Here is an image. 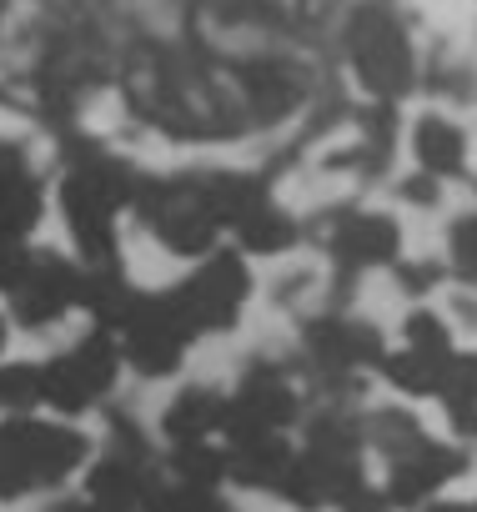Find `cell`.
<instances>
[{
	"mask_svg": "<svg viewBox=\"0 0 477 512\" xmlns=\"http://www.w3.org/2000/svg\"><path fill=\"white\" fill-rule=\"evenodd\" d=\"M412 156H417V166L427 171V176H462V166H467V136H462V126H452L447 116H422L417 126H412Z\"/></svg>",
	"mask_w": 477,
	"mask_h": 512,
	"instance_id": "cell-7",
	"label": "cell"
},
{
	"mask_svg": "<svg viewBox=\"0 0 477 512\" xmlns=\"http://www.w3.org/2000/svg\"><path fill=\"white\" fill-rule=\"evenodd\" d=\"M452 352H427V347H402V352H382V372L397 392L407 397H437L442 377H447Z\"/></svg>",
	"mask_w": 477,
	"mask_h": 512,
	"instance_id": "cell-9",
	"label": "cell"
},
{
	"mask_svg": "<svg viewBox=\"0 0 477 512\" xmlns=\"http://www.w3.org/2000/svg\"><path fill=\"white\" fill-rule=\"evenodd\" d=\"M216 512H231V507H226V502H221V507H216Z\"/></svg>",
	"mask_w": 477,
	"mask_h": 512,
	"instance_id": "cell-22",
	"label": "cell"
},
{
	"mask_svg": "<svg viewBox=\"0 0 477 512\" xmlns=\"http://www.w3.org/2000/svg\"><path fill=\"white\" fill-rule=\"evenodd\" d=\"M226 412H231V402L226 397H216V392H206V387H191V392H181L171 407H166V437L171 442H201V437H211V432H221L226 427Z\"/></svg>",
	"mask_w": 477,
	"mask_h": 512,
	"instance_id": "cell-8",
	"label": "cell"
},
{
	"mask_svg": "<svg viewBox=\"0 0 477 512\" xmlns=\"http://www.w3.org/2000/svg\"><path fill=\"white\" fill-rule=\"evenodd\" d=\"M387 467H392V477H387L382 492L392 497V507H422V502H432V497L467 467V457H462L457 447H447V442L422 437L417 447L387 457Z\"/></svg>",
	"mask_w": 477,
	"mask_h": 512,
	"instance_id": "cell-4",
	"label": "cell"
},
{
	"mask_svg": "<svg viewBox=\"0 0 477 512\" xmlns=\"http://www.w3.org/2000/svg\"><path fill=\"white\" fill-rule=\"evenodd\" d=\"M221 507V497H216V487H196V482H156L151 487V497H146V507L141 512H216Z\"/></svg>",
	"mask_w": 477,
	"mask_h": 512,
	"instance_id": "cell-13",
	"label": "cell"
},
{
	"mask_svg": "<svg viewBox=\"0 0 477 512\" xmlns=\"http://www.w3.org/2000/svg\"><path fill=\"white\" fill-rule=\"evenodd\" d=\"M151 487H156L151 462L126 457V452H106V457L86 472V497L101 502L106 512H141L146 497H151Z\"/></svg>",
	"mask_w": 477,
	"mask_h": 512,
	"instance_id": "cell-6",
	"label": "cell"
},
{
	"mask_svg": "<svg viewBox=\"0 0 477 512\" xmlns=\"http://www.w3.org/2000/svg\"><path fill=\"white\" fill-rule=\"evenodd\" d=\"M402 287H407V292H412V287H417V292L437 287V267H427V262H422V267H402Z\"/></svg>",
	"mask_w": 477,
	"mask_h": 512,
	"instance_id": "cell-19",
	"label": "cell"
},
{
	"mask_svg": "<svg viewBox=\"0 0 477 512\" xmlns=\"http://www.w3.org/2000/svg\"><path fill=\"white\" fill-rule=\"evenodd\" d=\"M362 422L342 407H327L307 422V447H327V452H362Z\"/></svg>",
	"mask_w": 477,
	"mask_h": 512,
	"instance_id": "cell-11",
	"label": "cell"
},
{
	"mask_svg": "<svg viewBox=\"0 0 477 512\" xmlns=\"http://www.w3.org/2000/svg\"><path fill=\"white\" fill-rule=\"evenodd\" d=\"M86 452L91 442L76 427H46L26 417L0 422V502H16L36 487H61Z\"/></svg>",
	"mask_w": 477,
	"mask_h": 512,
	"instance_id": "cell-1",
	"label": "cell"
},
{
	"mask_svg": "<svg viewBox=\"0 0 477 512\" xmlns=\"http://www.w3.org/2000/svg\"><path fill=\"white\" fill-rule=\"evenodd\" d=\"M432 191H437V176H427V171H422L417 181H402V196H407V201H417V206H427V201H432Z\"/></svg>",
	"mask_w": 477,
	"mask_h": 512,
	"instance_id": "cell-18",
	"label": "cell"
},
{
	"mask_svg": "<svg viewBox=\"0 0 477 512\" xmlns=\"http://www.w3.org/2000/svg\"><path fill=\"white\" fill-rule=\"evenodd\" d=\"M171 467H176V477H181V482H196V487H221V477H226V452H216L206 437H201V442H176Z\"/></svg>",
	"mask_w": 477,
	"mask_h": 512,
	"instance_id": "cell-12",
	"label": "cell"
},
{
	"mask_svg": "<svg viewBox=\"0 0 477 512\" xmlns=\"http://www.w3.org/2000/svg\"><path fill=\"white\" fill-rule=\"evenodd\" d=\"M447 256H452V277L477 287V211L457 216L447 231Z\"/></svg>",
	"mask_w": 477,
	"mask_h": 512,
	"instance_id": "cell-15",
	"label": "cell"
},
{
	"mask_svg": "<svg viewBox=\"0 0 477 512\" xmlns=\"http://www.w3.org/2000/svg\"><path fill=\"white\" fill-rule=\"evenodd\" d=\"M41 377H46V402H51V407L81 412V407H91V402L111 387V377H116V352H111V342L91 337V342H81L76 352H66V357H56L51 367H41Z\"/></svg>",
	"mask_w": 477,
	"mask_h": 512,
	"instance_id": "cell-3",
	"label": "cell"
},
{
	"mask_svg": "<svg viewBox=\"0 0 477 512\" xmlns=\"http://www.w3.org/2000/svg\"><path fill=\"white\" fill-rule=\"evenodd\" d=\"M362 437H367L382 457H397V452L417 447L427 432H422V422H417L412 412H402V407H382V412H372V417L362 422Z\"/></svg>",
	"mask_w": 477,
	"mask_h": 512,
	"instance_id": "cell-10",
	"label": "cell"
},
{
	"mask_svg": "<svg viewBox=\"0 0 477 512\" xmlns=\"http://www.w3.org/2000/svg\"><path fill=\"white\" fill-rule=\"evenodd\" d=\"M402 236H397V221L392 216H377V211H357V216H342L332 226V256L357 272V267H387L392 256H397Z\"/></svg>",
	"mask_w": 477,
	"mask_h": 512,
	"instance_id": "cell-5",
	"label": "cell"
},
{
	"mask_svg": "<svg viewBox=\"0 0 477 512\" xmlns=\"http://www.w3.org/2000/svg\"><path fill=\"white\" fill-rule=\"evenodd\" d=\"M407 347H427V352H452V337L447 327L432 317V312H412L407 317Z\"/></svg>",
	"mask_w": 477,
	"mask_h": 512,
	"instance_id": "cell-16",
	"label": "cell"
},
{
	"mask_svg": "<svg viewBox=\"0 0 477 512\" xmlns=\"http://www.w3.org/2000/svg\"><path fill=\"white\" fill-rule=\"evenodd\" d=\"M337 507H342V512H392V497H387V492H377V487H367V482H357Z\"/></svg>",
	"mask_w": 477,
	"mask_h": 512,
	"instance_id": "cell-17",
	"label": "cell"
},
{
	"mask_svg": "<svg viewBox=\"0 0 477 512\" xmlns=\"http://www.w3.org/2000/svg\"><path fill=\"white\" fill-rule=\"evenodd\" d=\"M56 512H106V507H101V502H91V497H66Z\"/></svg>",
	"mask_w": 477,
	"mask_h": 512,
	"instance_id": "cell-20",
	"label": "cell"
},
{
	"mask_svg": "<svg viewBox=\"0 0 477 512\" xmlns=\"http://www.w3.org/2000/svg\"><path fill=\"white\" fill-rule=\"evenodd\" d=\"M347 46H352V66H357V76H362L367 91H377L387 101H397L402 91H412L417 56H412L402 26L387 11H362L352 21V41Z\"/></svg>",
	"mask_w": 477,
	"mask_h": 512,
	"instance_id": "cell-2",
	"label": "cell"
},
{
	"mask_svg": "<svg viewBox=\"0 0 477 512\" xmlns=\"http://www.w3.org/2000/svg\"><path fill=\"white\" fill-rule=\"evenodd\" d=\"M472 507H477V502H472Z\"/></svg>",
	"mask_w": 477,
	"mask_h": 512,
	"instance_id": "cell-23",
	"label": "cell"
},
{
	"mask_svg": "<svg viewBox=\"0 0 477 512\" xmlns=\"http://www.w3.org/2000/svg\"><path fill=\"white\" fill-rule=\"evenodd\" d=\"M422 512H477L472 502H452V497H442V502H422Z\"/></svg>",
	"mask_w": 477,
	"mask_h": 512,
	"instance_id": "cell-21",
	"label": "cell"
},
{
	"mask_svg": "<svg viewBox=\"0 0 477 512\" xmlns=\"http://www.w3.org/2000/svg\"><path fill=\"white\" fill-rule=\"evenodd\" d=\"M46 402V377L41 367H0V407L26 417L31 407Z\"/></svg>",
	"mask_w": 477,
	"mask_h": 512,
	"instance_id": "cell-14",
	"label": "cell"
}]
</instances>
